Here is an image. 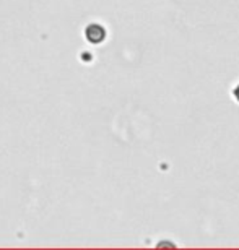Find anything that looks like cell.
Here are the masks:
<instances>
[{
  "instance_id": "cell-1",
  "label": "cell",
  "mask_w": 239,
  "mask_h": 250,
  "mask_svg": "<svg viewBox=\"0 0 239 250\" xmlns=\"http://www.w3.org/2000/svg\"><path fill=\"white\" fill-rule=\"evenodd\" d=\"M85 36H87V39L89 42L93 44H99L103 41L104 38H106V31H104V28L101 26V24H89V26L87 28V31H85Z\"/></svg>"
},
{
  "instance_id": "cell-2",
  "label": "cell",
  "mask_w": 239,
  "mask_h": 250,
  "mask_svg": "<svg viewBox=\"0 0 239 250\" xmlns=\"http://www.w3.org/2000/svg\"><path fill=\"white\" fill-rule=\"evenodd\" d=\"M233 94H235V98H236V101L239 103V84L235 88V91H233Z\"/></svg>"
}]
</instances>
